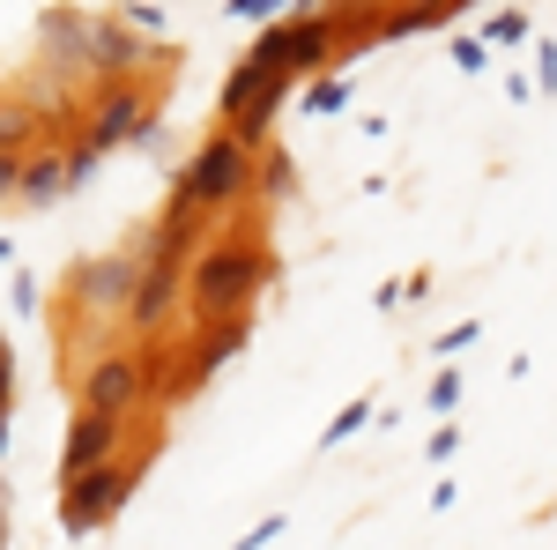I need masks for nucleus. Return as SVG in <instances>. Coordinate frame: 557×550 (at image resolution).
I'll list each match as a JSON object with an SVG mask.
<instances>
[{
  "instance_id": "obj_1",
  "label": "nucleus",
  "mask_w": 557,
  "mask_h": 550,
  "mask_svg": "<svg viewBox=\"0 0 557 550\" xmlns=\"http://www.w3.org/2000/svg\"><path fill=\"white\" fill-rule=\"evenodd\" d=\"M260 283H268V254L260 246H215V254L194 260V313L231 328L260 297Z\"/></svg>"
},
{
  "instance_id": "obj_2",
  "label": "nucleus",
  "mask_w": 557,
  "mask_h": 550,
  "mask_svg": "<svg viewBox=\"0 0 557 550\" xmlns=\"http://www.w3.org/2000/svg\"><path fill=\"white\" fill-rule=\"evenodd\" d=\"M246 179H253L246 142H238V134H215L209 149L178 171V194H186L194 209H223V201H238V194H246Z\"/></svg>"
},
{
  "instance_id": "obj_3",
  "label": "nucleus",
  "mask_w": 557,
  "mask_h": 550,
  "mask_svg": "<svg viewBox=\"0 0 557 550\" xmlns=\"http://www.w3.org/2000/svg\"><path fill=\"white\" fill-rule=\"evenodd\" d=\"M134 484H141V462H127V468H89V476H75V484H60V528H67V536L104 528L112 513L127 506Z\"/></svg>"
},
{
  "instance_id": "obj_4",
  "label": "nucleus",
  "mask_w": 557,
  "mask_h": 550,
  "mask_svg": "<svg viewBox=\"0 0 557 550\" xmlns=\"http://www.w3.org/2000/svg\"><path fill=\"white\" fill-rule=\"evenodd\" d=\"M327 52H335V15H327V8H312V15H298V23H275V30L253 45V60L283 68L290 83H298L305 68H320Z\"/></svg>"
},
{
  "instance_id": "obj_5",
  "label": "nucleus",
  "mask_w": 557,
  "mask_h": 550,
  "mask_svg": "<svg viewBox=\"0 0 557 550\" xmlns=\"http://www.w3.org/2000/svg\"><path fill=\"white\" fill-rule=\"evenodd\" d=\"M120 424H127V417H104V410H83V417L67 424V462H60V476L75 484V476H89V468H112V447H120Z\"/></svg>"
},
{
  "instance_id": "obj_6",
  "label": "nucleus",
  "mask_w": 557,
  "mask_h": 550,
  "mask_svg": "<svg viewBox=\"0 0 557 550\" xmlns=\"http://www.w3.org/2000/svg\"><path fill=\"white\" fill-rule=\"evenodd\" d=\"M134 291H141V268L134 260H83L75 268V297H83L89 313H134Z\"/></svg>"
},
{
  "instance_id": "obj_7",
  "label": "nucleus",
  "mask_w": 557,
  "mask_h": 550,
  "mask_svg": "<svg viewBox=\"0 0 557 550\" xmlns=\"http://www.w3.org/2000/svg\"><path fill=\"white\" fill-rule=\"evenodd\" d=\"M149 127V112H141V89H112V97H104V105H97V120H89V134H83V149L89 157H104V149H112V142H127V134H141Z\"/></svg>"
},
{
  "instance_id": "obj_8",
  "label": "nucleus",
  "mask_w": 557,
  "mask_h": 550,
  "mask_svg": "<svg viewBox=\"0 0 557 550\" xmlns=\"http://www.w3.org/2000/svg\"><path fill=\"white\" fill-rule=\"evenodd\" d=\"M157 60H164V45L134 38L120 23H97V45H89V68L97 75H134V68H157Z\"/></svg>"
},
{
  "instance_id": "obj_9",
  "label": "nucleus",
  "mask_w": 557,
  "mask_h": 550,
  "mask_svg": "<svg viewBox=\"0 0 557 550\" xmlns=\"http://www.w3.org/2000/svg\"><path fill=\"white\" fill-rule=\"evenodd\" d=\"M134 394H141V365L134 357H104L83 387V410H104V417H127Z\"/></svg>"
},
{
  "instance_id": "obj_10",
  "label": "nucleus",
  "mask_w": 557,
  "mask_h": 550,
  "mask_svg": "<svg viewBox=\"0 0 557 550\" xmlns=\"http://www.w3.org/2000/svg\"><path fill=\"white\" fill-rule=\"evenodd\" d=\"M178 305V268H141V291H134V320L141 328H164V313Z\"/></svg>"
},
{
  "instance_id": "obj_11",
  "label": "nucleus",
  "mask_w": 557,
  "mask_h": 550,
  "mask_svg": "<svg viewBox=\"0 0 557 550\" xmlns=\"http://www.w3.org/2000/svg\"><path fill=\"white\" fill-rule=\"evenodd\" d=\"M75 186V164L67 157H45V164H23V201H60Z\"/></svg>"
},
{
  "instance_id": "obj_12",
  "label": "nucleus",
  "mask_w": 557,
  "mask_h": 550,
  "mask_svg": "<svg viewBox=\"0 0 557 550\" xmlns=\"http://www.w3.org/2000/svg\"><path fill=\"white\" fill-rule=\"evenodd\" d=\"M238 342H246V328H238V320H231L223 335H209V342H201V350H194V365H186V387H201V380H209V372H223V365L238 357Z\"/></svg>"
},
{
  "instance_id": "obj_13",
  "label": "nucleus",
  "mask_w": 557,
  "mask_h": 550,
  "mask_svg": "<svg viewBox=\"0 0 557 550\" xmlns=\"http://www.w3.org/2000/svg\"><path fill=\"white\" fill-rule=\"evenodd\" d=\"M23 134H30V112H23V105H0V157H15Z\"/></svg>"
},
{
  "instance_id": "obj_14",
  "label": "nucleus",
  "mask_w": 557,
  "mask_h": 550,
  "mask_svg": "<svg viewBox=\"0 0 557 550\" xmlns=\"http://www.w3.org/2000/svg\"><path fill=\"white\" fill-rule=\"evenodd\" d=\"M364 417H372V410H364V402H349L343 417H335V424H327V431H320V447H343L349 431H364Z\"/></svg>"
},
{
  "instance_id": "obj_15",
  "label": "nucleus",
  "mask_w": 557,
  "mask_h": 550,
  "mask_svg": "<svg viewBox=\"0 0 557 550\" xmlns=\"http://www.w3.org/2000/svg\"><path fill=\"white\" fill-rule=\"evenodd\" d=\"M491 38H498V45H520V38H528V15H520V8H498V15H491Z\"/></svg>"
},
{
  "instance_id": "obj_16",
  "label": "nucleus",
  "mask_w": 557,
  "mask_h": 550,
  "mask_svg": "<svg viewBox=\"0 0 557 550\" xmlns=\"http://www.w3.org/2000/svg\"><path fill=\"white\" fill-rule=\"evenodd\" d=\"M349 105V83H312V112H343Z\"/></svg>"
},
{
  "instance_id": "obj_17",
  "label": "nucleus",
  "mask_w": 557,
  "mask_h": 550,
  "mask_svg": "<svg viewBox=\"0 0 557 550\" xmlns=\"http://www.w3.org/2000/svg\"><path fill=\"white\" fill-rule=\"evenodd\" d=\"M23 194V157H0V201Z\"/></svg>"
},
{
  "instance_id": "obj_18",
  "label": "nucleus",
  "mask_w": 557,
  "mask_h": 550,
  "mask_svg": "<svg viewBox=\"0 0 557 550\" xmlns=\"http://www.w3.org/2000/svg\"><path fill=\"white\" fill-rule=\"evenodd\" d=\"M275 536H283V513H275V521H260L253 536H238V550H260V543H275Z\"/></svg>"
},
{
  "instance_id": "obj_19",
  "label": "nucleus",
  "mask_w": 557,
  "mask_h": 550,
  "mask_svg": "<svg viewBox=\"0 0 557 550\" xmlns=\"http://www.w3.org/2000/svg\"><path fill=\"white\" fill-rule=\"evenodd\" d=\"M469 342H475V320H461L454 335H438V357H454V350H469Z\"/></svg>"
},
{
  "instance_id": "obj_20",
  "label": "nucleus",
  "mask_w": 557,
  "mask_h": 550,
  "mask_svg": "<svg viewBox=\"0 0 557 550\" xmlns=\"http://www.w3.org/2000/svg\"><path fill=\"white\" fill-rule=\"evenodd\" d=\"M454 60H461V68L475 75V68H483V38H461V45H454Z\"/></svg>"
},
{
  "instance_id": "obj_21",
  "label": "nucleus",
  "mask_w": 557,
  "mask_h": 550,
  "mask_svg": "<svg viewBox=\"0 0 557 550\" xmlns=\"http://www.w3.org/2000/svg\"><path fill=\"white\" fill-rule=\"evenodd\" d=\"M8 380H15V365H8V350H0V424H8Z\"/></svg>"
},
{
  "instance_id": "obj_22",
  "label": "nucleus",
  "mask_w": 557,
  "mask_h": 550,
  "mask_svg": "<svg viewBox=\"0 0 557 550\" xmlns=\"http://www.w3.org/2000/svg\"><path fill=\"white\" fill-rule=\"evenodd\" d=\"M0 439H8V424H0Z\"/></svg>"
},
{
  "instance_id": "obj_23",
  "label": "nucleus",
  "mask_w": 557,
  "mask_h": 550,
  "mask_svg": "<svg viewBox=\"0 0 557 550\" xmlns=\"http://www.w3.org/2000/svg\"><path fill=\"white\" fill-rule=\"evenodd\" d=\"M0 536H8V521H0Z\"/></svg>"
}]
</instances>
